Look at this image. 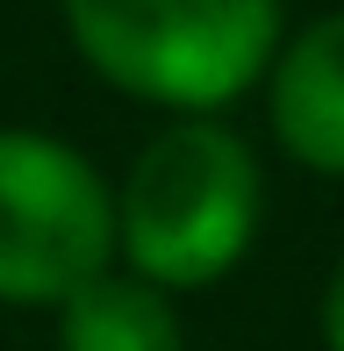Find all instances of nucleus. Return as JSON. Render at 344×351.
Returning a JSON list of instances; mask_svg holds the SVG:
<instances>
[{"instance_id": "obj_6", "label": "nucleus", "mask_w": 344, "mask_h": 351, "mask_svg": "<svg viewBox=\"0 0 344 351\" xmlns=\"http://www.w3.org/2000/svg\"><path fill=\"white\" fill-rule=\"evenodd\" d=\"M323 344L344 351V265H337V280H330V301H323Z\"/></svg>"}, {"instance_id": "obj_1", "label": "nucleus", "mask_w": 344, "mask_h": 351, "mask_svg": "<svg viewBox=\"0 0 344 351\" xmlns=\"http://www.w3.org/2000/svg\"><path fill=\"white\" fill-rule=\"evenodd\" d=\"M258 158L223 122H172L144 143L115 201V244L144 287H208L258 230Z\"/></svg>"}, {"instance_id": "obj_5", "label": "nucleus", "mask_w": 344, "mask_h": 351, "mask_svg": "<svg viewBox=\"0 0 344 351\" xmlns=\"http://www.w3.org/2000/svg\"><path fill=\"white\" fill-rule=\"evenodd\" d=\"M58 351H180V315L136 273H101L58 308Z\"/></svg>"}, {"instance_id": "obj_2", "label": "nucleus", "mask_w": 344, "mask_h": 351, "mask_svg": "<svg viewBox=\"0 0 344 351\" xmlns=\"http://www.w3.org/2000/svg\"><path fill=\"white\" fill-rule=\"evenodd\" d=\"M65 29L101 79L165 108H223L280 58V8L265 0H72Z\"/></svg>"}, {"instance_id": "obj_4", "label": "nucleus", "mask_w": 344, "mask_h": 351, "mask_svg": "<svg viewBox=\"0 0 344 351\" xmlns=\"http://www.w3.org/2000/svg\"><path fill=\"white\" fill-rule=\"evenodd\" d=\"M273 130L308 172H344V14L308 22L273 58Z\"/></svg>"}, {"instance_id": "obj_3", "label": "nucleus", "mask_w": 344, "mask_h": 351, "mask_svg": "<svg viewBox=\"0 0 344 351\" xmlns=\"http://www.w3.org/2000/svg\"><path fill=\"white\" fill-rule=\"evenodd\" d=\"M115 258V194L72 143L0 130V301L65 308Z\"/></svg>"}]
</instances>
